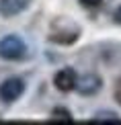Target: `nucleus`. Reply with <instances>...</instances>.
<instances>
[{
	"label": "nucleus",
	"instance_id": "nucleus-2",
	"mask_svg": "<svg viewBox=\"0 0 121 125\" xmlns=\"http://www.w3.org/2000/svg\"><path fill=\"white\" fill-rule=\"evenodd\" d=\"M23 92H25V82L21 78H8L0 84V101L14 103Z\"/></svg>",
	"mask_w": 121,
	"mask_h": 125
},
{
	"label": "nucleus",
	"instance_id": "nucleus-1",
	"mask_svg": "<svg viewBox=\"0 0 121 125\" xmlns=\"http://www.w3.org/2000/svg\"><path fill=\"white\" fill-rule=\"evenodd\" d=\"M25 51H27V45L19 35H6L0 39V58L2 60L17 62L25 55Z\"/></svg>",
	"mask_w": 121,
	"mask_h": 125
},
{
	"label": "nucleus",
	"instance_id": "nucleus-8",
	"mask_svg": "<svg viewBox=\"0 0 121 125\" xmlns=\"http://www.w3.org/2000/svg\"><path fill=\"white\" fill-rule=\"evenodd\" d=\"M92 121H121V119L111 111H103V113H97V115L92 117Z\"/></svg>",
	"mask_w": 121,
	"mask_h": 125
},
{
	"label": "nucleus",
	"instance_id": "nucleus-10",
	"mask_svg": "<svg viewBox=\"0 0 121 125\" xmlns=\"http://www.w3.org/2000/svg\"><path fill=\"white\" fill-rule=\"evenodd\" d=\"M113 94H115V101L121 105V78L117 80V84H115V90H113Z\"/></svg>",
	"mask_w": 121,
	"mask_h": 125
},
{
	"label": "nucleus",
	"instance_id": "nucleus-6",
	"mask_svg": "<svg viewBox=\"0 0 121 125\" xmlns=\"http://www.w3.org/2000/svg\"><path fill=\"white\" fill-rule=\"evenodd\" d=\"M78 39V33H72V31H55V33L49 35V41L54 43H62V45H70Z\"/></svg>",
	"mask_w": 121,
	"mask_h": 125
},
{
	"label": "nucleus",
	"instance_id": "nucleus-4",
	"mask_svg": "<svg viewBox=\"0 0 121 125\" xmlns=\"http://www.w3.org/2000/svg\"><path fill=\"white\" fill-rule=\"evenodd\" d=\"M76 90L80 92L82 96H92V94H97V92L101 90V78H99L97 74H86V76H82L80 80H78V84H76Z\"/></svg>",
	"mask_w": 121,
	"mask_h": 125
},
{
	"label": "nucleus",
	"instance_id": "nucleus-3",
	"mask_svg": "<svg viewBox=\"0 0 121 125\" xmlns=\"http://www.w3.org/2000/svg\"><path fill=\"white\" fill-rule=\"evenodd\" d=\"M54 84L60 92H72L78 84V76L72 68H62L60 72L54 76Z\"/></svg>",
	"mask_w": 121,
	"mask_h": 125
},
{
	"label": "nucleus",
	"instance_id": "nucleus-11",
	"mask_svg": "<svg viewBox=\"0 0 121 125\" xmlns=\"http://www.w3.org/2000/svg\"><path fill=\"white\" fill-rule=\"evenodd\" d=\"M113 19H115V23H119V25H121V6H119L117 10H115V14H113Z\"/></svg>",
	"mask_w": 121,
	"mask_h": 125
},
{
	"label": "nucleus",
	"instance_id": "nucleus-5",
	"mask_svg": "<svg viewBox=\"0 0 121 125\" xmlns=\"http://www.w3.org/2000/svg\"><path fill=\"white\" fill-rule=\"evenodd\" d=\"M31 0H0V14L2 17H14V14L23 12L29 6Z\"/></svg>",
	"mask_w": 121,
	"mask_h": 125
},
{
	"label": "nucleus",
	"instance_id": "nucleus-9",
	"mask_svg": "<svg viewBox=\"0 0 121 125\" xmlns=\"http://www.w3.org/2000/svg\"><path fill=\"white\" fill-rule=\"evenodd\" d=\"M101 2L103 0H80V4L86 8H97V6H101Z\"/></svg>",
	"mask_w": 121,
	"mask_h": 125
},
{
	"label": "nucleus",
	"instance_id": "nucleus-7",
	"mask_svg": "<svg viewBox=\"0 0 121 125\" xmlns=\"http://www.w3.org/2000/svg\"><path fill=\"white\" fill-rule=\"evenodd\" d=\"M51 121H55V123H72L74 121V117H72V113L68 111V109H62V107H57L51 111Z\"/></svg>",
	"mask_w": 121,
	"mask_h": 125
}]
</instances>
